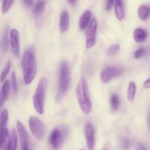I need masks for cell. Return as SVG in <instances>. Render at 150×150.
Listing matches in <instances>:
<instances>
[{"instance_id":"1","label":"cell","mask_w":150,"mask_h":150,"mask_svg":"<svg viewBox=\"0 0 150 150\" xmlns=\"http://www.w3.org/2000/svg\"><path fill=\"white\" fill-rule=\"evenodd\" d=\"M23 79L26 85H29L37 74V63L35 56L32 49H27L23 53L21 59Z\"/></svg>"},{"instance_id":"2","label":"cell","mask_w":150,"mask_h":150,"mask_svg":"<svg viewBox=\"0 0 150 150\" xmlns=\"http://www.w3.org/2000/svg\"><path fill=\"white\" fill-rule=\"evenodd\" d=\"M76 96L81 111L86 114H90L92 111V104L89 96L88 83L83 78L80 79L77 85Z\"/></svg>"},{"instance_id":"3","label":"cell","mask_w":150,"mask_h":150,"mask_svg":"<svg viewBox=\"0 0 150 150\" xmlns=\"http://www.w3.org/2000/svg\"><path fill=\"white\" fill-rule=\"evenodd\" d=\"M47 86H48V80L46 78H42L38 83L35 95L33 96L34 108L40 114H43L44 113V105H45Z\"/></svg>"},{"instance_id":"4","label":"cell","mask_w":150,"mask_h":150,"mask_svg":"<svg viewBox=\"0 0 150 150\" xmlns=\"http://www.w3.org/2000/svg\"><path fill=\"white\" fill-rule=\"evenodd\" d=\"M70 83V72L68 64L63 62L60 65L59 76L58 97L61 98L68 90Z\"/></svg>"},{"instance_id":"5","label":"cell","mask_w":150,"mask_h":150,"mask_svg":"<svg viewBox=\"0 0 150 150\" xmlns=\"http://www.w3.org/2000/svg\"><path fill=\"white\" fill-rule=\"evenodd\" d=\"M29 126L31 133L38 141H41L45 136V127L42 120L38 117L31 116L29 118Z\"/></svg>"},{"instance_id":"6","label":"cell","mask_w":150,"mask_h":150,"mask_svg":"<svg viewBox=\"0 0 150 150\" xmlns=\"http://www.w3.org/2000/svg\"><path fill=\"white\" fill-rule=\"evenodd\" d=\"M124 68L121 67H114V66H108L105 67L102 71L100 75L101 81L104 83H108L112 79L118 77L119 76L124 73Z\"/></svg>"},{"instance_id":"7","label":"cell","mask_w":150,"mask_h":150,"mask_svg":"<svg viewBox=\"0 0 150 150\" xmlns=\"http://www.w3.org/2000/svg\"><path fill=\"white\" fill-rule=\"evenodd\" d=\"M98 29V21L95 18H93L91 21L86 32V48L90 49L96 43V35Z\"/></svg>"},{"instance_id":"8","label":"cell","mask_w":150,"mask_h":150,"mask_svg":"<svg viewBox=\"0 0 150 150\" xmlns=\"http://www.w3.org/2000/svg\"><path fill=\"white\" fill-rule=\"evenodd\" d=\"M66 133L63 128H55L50 135L49 142L54 149H59L62 145Z\"/></svg>"},{"instance_id":"9","label":"cell","mask_w":150,"mask_h":150,"mask_svg":"<svg viewBox=\"0 0 150 150\" xmlns=\"http://www.w3.org/2000/svg\"><path fill=\"white\" fill-rule=\"evenodd\" d=\"M20 40H19L18 31L16 29H12L10 32V43L12 52L16 57H18L20 54Z\"/></svg>"},{"instance_id":"10","label":"cell","mask_w":150,"mask_h":150,"mask_svg":"<svg viewBox=\"0 0 150 150\" xmlns=\"http://www.w3.org/2000/svg\"><path fill=\"white\" fill-rule=\"evenodd\" d=\"M16 127H17V130L18 133L19 137H20V143L21 150H29L28 134L24 126L19 120H18L16 122Z\"/></svg>"},{"instance_id":"11","label":"cell","mask_w":150,"mask_h":150,"mask_svg":"<svg viewBox=\"0 0 150 150\" xmlns=\"http://www.w3.org/2000/svg\"><path fill=\"white\" fill-rule=\"evenodd\" d=\"M85 137L89 150H95V130L91 123H87L85 126Z\"/></svg>"},{"instance_id":"12","label":"cell","mask_w":150,"mask_h":150,"mask_svg":"<svg viewBox=\"0 0 150 150\" xmlns=\"http://www.w3.org/2000/svg\"><path fill=\"white\" fill-rule=\"evenodd\" d=\"M70 25V15L67 10L62 12L59 18V29L62 33L67 31Z\"/></svg>"},{"instance_id":"13","label":"cell","mask_w":150,"mask_h":150,"mask_svg":"<svg viewBox=\"0 0 150 150\" xmlns=\"http://www.w3.org/2000/svg\"><path fill=\"white\" fill-rule=\"evenodd\" d=\"M92 18V12L91 10H87L81 15L79 19V28L81 30H85L90 23Z\"/></svg>"},{"instance_id":"14","label":"cell","mask_w":150,"mask_h":150,"mask_svg":"<svg viewBox=\"0 0 150 150\" xmlns=\"http://www.w3.org/2000/svg\"><path fill=\"white\" fill-rule=\"evenodd\" d=\"M10 89V81L8 80H6L3 83L2 86L0 90V108L3 106L5 101L7 100L9 96V92Z\"/></svg>"},{"instance_id":"15","label":"cell","mask_w":150,"mask_h":150,"mask_svg":"<svg viewBox=\"0 0 150 150\" xmlns=\"http://www.w3.org/2000/svg\"><path fill=\"white\" fill-rule=\"evenodd\" d=\"M10 133L7 127L0 129V149L3 150L7 147L9 139H10Z\"/></svg>"},{"instance_id":"16","label":"cell","mask_w":150,"mask_h":150,"mask_svg":"<svg viewBox=\"0 0 150 150\" xmlns=\"http://www.w3.org/2000/svg\"><path fill=\"white\" fill-rule=\"evenodd\" d=\"M114 7H115V15L117 18L118 20H122L125 16L124 2L120 0H117L114 3Z\"/></svg>"},{"instance_id":"17","label":"cell","mask_w":150,"mask_h":150,"mask_svg":"<svg viewBox=\"0 0 150 150\" xmlns=\"http://www.w3.org/2000/svg\"><path fill=\"white\" fill-rule=\"evenodd\" d=\"M133 38L136 42H143L147 38V32L142 28H136L133 32Z\"/></svg>"},{"instance_id":"18","label":"cell","mask_w":150,"mask_h":150,"mask_svg":"<svg viewBox=\"0 0 150 150\" xmlns=\"http://www.w3.org/2000/svg\"><path fill=\"white\" fill-rule=\"evenodd\" d=\"M45 1H38L35 3V7L33 8V14L35 16V18L39 19L40 18L41 16H42L45 10Z\"/></svg>"},{"instance_id":"19","label":"cell","mask_w":150,"mask_h":150,"mask_svg":"<svg viewBox=\"0 0 150 150\" xmlns=\"http://www.w3.org/2000/svg\"><path fill=\"white\" fill-rule=\"evenodd\" d=\"M18 146V136L16 130H12L9 139L8 145H7V150H16Z\"/></svg>"},{"instance_id":"20","label":"cell","mask_w":150,"mask_h":150,"mask_svg":"<svg viewBox=\"0 0 150 150\" xmlns=\"http://www.w3.org/2000/svg\"><path fill=\"white\" fill-rule=\"evenodd\" d=\"M8 29L5 28L3 33L2 36H1V40H0V49L3 53H5L7 51V48H8Z\"/></svg>"},{"instance_id":"21","label":"cell","mask_w":150,"mask_h":150,"mask_svg":"<svg viewBox=\"0 0 150 150\" xmlns=\"http://www.w3.org/2000/svg\"><path fill=\"white\" fill-rule=\"evenodd\" d=\"M138 16L142 20H146L150 16V7L148 5H142L138 10Z\"/></svg>"},{"instance_id":"22","label":"cell","mask_w":150,"mask_h":150,"mask_svg":"<svg viewBox=\"0 0 150 150\" xmlns=\"http://www.w3.org/2000/svg\"><path fill=\"white\" fill-rule=\"evenodd\" d=\"M136 84L135 82L130 81L128 85V88H127V98L128 101L130 102H133L135 99V96H136Z\"/></svg>"},{"instance_id":"23","label":"cell","mask_w":150,"mask_h":150,"mask_svg":"<svg viewBox=\"0 0 150 150\" xmlns=\"http://www.w3.org/2000/svg\"><path fill=\"white\" fill-rule=\"evenodd\" d=\"M9 119L8 110L7 108H4L1 111L0 114V129H3L4 127H7L6 125L7 124Z\"/></svg>"},{"instance_id":"24","label":"cell","mask_w":150,"mask_h":150,"mask_svg":"<svg viewBox=\"0 0 150 150\" xmlns=\"http://www.w3.org/2000/svg\"><path fill=\"white\" fill-rule=\"evenodd\" d=\"M110 103H111V108L114 111H117L120 108V98L117 94H113L110 98Z\"/></svg>"},{"instance_id":"25","label":"cell","mask_w":150,"mask_h":150,"mask_svg":"<svg viewBox=\"0 0 150 150\" xmlns=\"http://www.w3.org/2000/svg\"><path fill=\"white\" fill-rule=\"evenodd\" d=\"M10 67H11V61L9 60L7 63H6L5 66L3 68L2 71H1V75H0V82H4L5 81V79L7 78V75H8L9 72L10 70Z\"/></svg>"},{"instance_id":"26","label":"cell","mask_w":150,"mask_h":150,"mask_svg":"<svg viewBox=\"0 0 150 150\" xmlns=\"http://www.w3.org/2000/svg\"><path fill=\"white\" fill-rule=\"evenodd\" d=\"M120 49H121V48H120V45H118V44H114V45L109 47V48L107 51V54L109 56L116 55V54H117L120 52Z\"/></svg>"},{"instance_id":"27","label":"cell","mask_w":150,"mask_h":150,"mask_svg":"<svg viewBox=\"0 0 150 150\" xmlns=\"http://www.w3.org/2000/svg\"><path fill=\"white\" fill-rule=\"evenodd\" d=\"M11 86L13 89L14 94H16L18 92V85H17V79H16V73L13 72L11 74Z\"/></svg>"},{"instance_id":"28","label":"cell","mask_w":150,"mask_h":150,"mask_svg":"<svg viewBox=\"0 0 150 150\" xmlns=\"http://www.w3.org/2000/svg\"><path fill=\"white\" fill-rule=\"evenodd\" d=\"M14 1H4L2 2V5H1V12L3 14H5L8 12L11 7L12 4H13Z\"/></svg>"},{"instance_id":"29","label":"cell","mask_w":150,"mask_h":150,"mask_svg":"<svg viewBox=\"0 0 150 150\" xmlns=\"http://www.w3.org/2000/svg\"><path fill=\"white\" fill-rule=\"evenodd\" d=\"M146 53V49H145V48H139V50H137V51L134 53V57L136 59H139L141 58V57H143Z\"/></svg>"},{"instance_id":"30","label":"cell","mask_w":150,"mask_h":150,"mask_svg":"<svg viewBox=\"0 0 150 150\" xmlns=\"http://www.w3.org/2000/svg\"><path fill=\"white\" fill-rule=\"evenodd\" d=\"M122 147L124 148L125 150H127L129 148V141L128 139L124 138L122 141Z\"/></svg>"},{"instance_id":"31","label":"cell","mask_w":150,"mask_h":150,"mask_svg":"<svg viewBox=\"0 0 150 150\" xmlns=\"http://www.w3.org/2000/svg\"><path fill=\"white\" fill-rule=\"evenodd\" d=\"M115 3V1H111V0H110V1H108V2H107L106 4V6H105V9H106L107 10H110L111 9V7H112L113 4Z\"/></svg>"},{"instance_id":"32","label":"cell","mask_w":150,"mask_h":150,"mask_svg":"<svg viewBox=\"0 0 150 150\" xmlns=\"http://www.w3.org/2000/svg\"><path fill=\"white\" fill-rule=\"evenodd\" d=\"M144 87L147 89H150V77L144 81Z\"/></svg>"},{"instance_id":"33","label":"cell","mask_w":150,"mask_h":150,"mask_svg":"<svg viewBox=\"0 0 150 150\" xmlns=\"http://www.w3.org/2000/svg\"><path fill=\"white\" fill-rule=\"evenodd\" d=\"M22 3L26 7H30L33 4V1H32V0H24V1H22Z\"/></svg>"},{"instance_id":"34","label":"cell","mask_w":150,"mask_h":150,"mask_svg":"<svg viewBox=\"0 0 150 150\" xmlns=\"http://www.w3.org/2000/svg\"><path fill=\"white\" fill-rule=\"evenodd\" d=\"M147 125H148V128H149L150 131V111H149L147 115Z\"/></svg>"},{"instance_id":"35","label":"cell","mask_w":150,"mask_h":150,"mask_svg":"<svg viewBox=\"0 0 150 150\" xmlns=\"http://www.w3.org/2000/svg\"><path fill=\"white\" fill-rule=\"evenodd\" d=\"M76 1H68V3H70V4H73V3H76Z\"/></svg>"},{"instance_id":"36","label":"cell","mask_w":150,"mask_h":150,"mask_svg":"<svg viewBox=\"0 0 150 150\" xmlns=\"http://www.w3.org/2000/svg\"><path fill=\"white\" fill-rule=\"evenodd\" d=\"M103 150H110V149H108V148H104V149H103Z\"/></svg>"},{"instance_id":"37","label":"cell","mask_w":150,"mask_h":150,"mask_svg":"<svg viewBox=\"0 0 150 150\" xmlns=\"http://www.w3.org/2000/svg\"><path fill=\"white\" fill-rule=\"evenodd\" d=\"M80 150H85V149H80Z\"/></svg>"},{"instance_id":"38","label":"cell","mask_w":150,"mask_h":150,"mask_svg":"<svg viewBox=\"0 0 150 150\" xmlns=\"http://www.w3.org/2000/svg\"><path fill=\"white\" fill-rule=\"evenodd\" d=\"M142 150H146V149H142Z\"/></svg>"}]
</instances>
